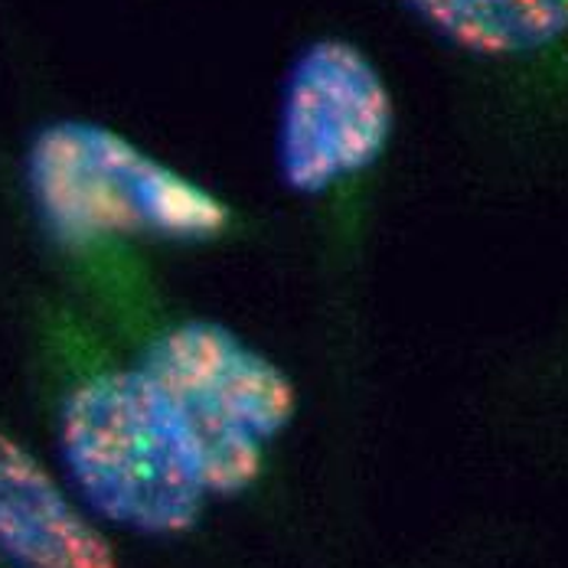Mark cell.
<instances>
[{"label":"cell","instance_id":"obj_5","mask_svg":"<svg viewBox=\"0 0 568 568\" xmlns=\"http://www.w3.org/2000/svg\"><path fill=\"white\" fill-rule=\"evenodd\" d=\"M0 562L121 568L105 526L23 442L0 428Z\"/></svg>","mask_w":568,"mask_h":568},{"label":"cell","instance_id":"obj_3","mask_svg":"<svg viewBox=\"0 0 568 568\" xmlns=\"http://www.w3.org/2000/svg\"><path fill=\"white\" fill-rule=\"evenodd\" d=\"M141 369L168 398L213 500L242 497L262 480L268 445L294 425L301 408L284 366L206 317L164 327Z\"/></svg>","mask_w":568,"mask_h":568},{"label":"cell","instance_id":"obj_1","mask_svg":"<svg viewBox=\"0 0 568 568\" xmlns=\"http://www.w3.org/2000/svg\"><path fill=\"white\" fill-rule=\"evenodd\" d=\"M59 457L82 507L138 536H186L213 500L168 398L141 366L72 386L59 408Z\"/></svg>","mask_w":568,"mask_h":568},{"label":"cell","instance_id":"obj_2","mask_svg":"<svg viewBox=\"0 0 568 568\" xmlns=\"http://www.w3.org/2000/svg\"><path fill=\"white\" fill-rule=\"evenodd\" d=\"M27 190L65 245L161 239L203 245L226 235L229 203L112 124L62 118L27 151Z\"/></svg>","mask_w":568,"mask_h":568},{"label":"cell","instance_id":"obj_7","mask_svg":"<svg viewBox=\"0 0 568 568\" xmlns=\"http://www.w3.org/2000/svg\"><path fill=\"white\" fill-rule=\"evenodd\" d=\"M0 568H7V566H3V562H0Z\"/></svg>","mask_w":568,"mask_h":568},{"label":"cell","instance_id":"obj_4","mask_svg":"<svg viewBox=\"0 0 568 568\" xmlns=\"http://www.w3.org/2000/svg\"><path fill=\"white\" fill-rule=\"evenodd\" d=\"M396 134L393 89L359 43L321 37L287 69L275 124V171L297 196H327L373 171Z\"/></svg>","mask_w":568,"mask_h":568},{"label":"cell","instance_id":"obj_6","mask_svg":"<svg viewBox=\"0 0 568 568\" xmlns=\"http://www.w3.org/2000/svg\"><path fill=\"white\" fill-rule=\"evenodd\" d=\"M445 47L484 62L536 59L568 40V0H398Z\"/></svg>","mask_w":568,"mask_h":568}]
</instances>
